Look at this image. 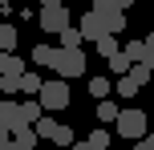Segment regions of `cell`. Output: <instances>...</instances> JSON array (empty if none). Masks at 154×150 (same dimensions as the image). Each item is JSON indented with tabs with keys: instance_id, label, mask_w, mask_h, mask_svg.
Returning <instances> with one entry per match:
<instances>
[{
	"instance_id": "cell-12",
	"label": "cell",
	"mask_w": 154,
	"mask_h": 150,
	"mask_svg": "<svg viewBox=\"0 0 154 150\" xmlns=\"http://www.w3.org/2000/svg\"><path fill=\"white\" fill-rule=\"evenodd\" d=\"M134 0H93V12H126Z\"/></svg>"
},
{
	"instance_id": "cell-25",
	"label": "cell",
	"mask_w": 154,
	"mask_h": 150,
	"mask_svg": "<svg viewBox=\"0 0 154 150\" xmlns=\"http://www.w3.org/2000/svg\"><path fill=\"white\" fill-rule=\"evenodd\" d=\"M57 146H73V130L61 126V134H57Z\"/></svg>"
},
{
	"instance_id": "cell-6",
	"label": "cell",
	"mask_w": 154,
	"mask_h": 150,
	"mask_svg": "<svg viewBox=\"0 0 154 150\" xmlns=\"http://www.w3.org/2000/svg\"><path fill=\"white\" fill-rule=\"evenodd\" d=\"M20 73H29L20 57L16 53H0V77H20Z\"/></svg>"
},
{
	"instance_id": "cell-30",
	"label": "cell",
	"mask_w": 154,
	"mask_h": 150,
	"mask_svg": "<svg viewBox=\"0 0 154 150\" xmlns=\"http://www.w3.org/2000/svg\"><path fill=\"white\" fill-rule=\"evenodd\" d=\"M8 4H12V0H0V8H8Z\"/></svg>"
},
{
	"instance_id": "cell-21",
	"label": "cell",
	"mask_w": 154,
	"mask_h": 150,
	"mask_svg": "<svg viewBox=\"0 0 154 150\" xmlns=\"http://www.w3.org/2000/svg\"><path fill=\"white\" fill-rule=\"evenodd\" d=\"M20 77H24V73H20ZM20 77H0V93H20Z\"/></svg>"
},
{
	"instance_id": "cell-26",
	"label": "cell",
	"mask_w": 154,
	"mask_h": 150,
	"mask_svg": "<svg viewBox=\"0 0 154 150\" xmlns=\"http://www.w3.org/2000/svg\"><path fill=\"white\" fill-rule=\"evenodd\" d=\"M0 150H12V130L0 126Z\"/></svg>"
},
{
	"instance_id": "cell-9",
	"label": "cell",
	"mask_w": 154,
	"mask_h": 150,
	"mask_svg": "<svg viewBox=\"0 0 154 150\" xmlns=\"http://www.w3.org/2000/svg\"><path fill=\"white\" fill-rule=\"evenodd\" d=\"M12 142L20 146V150H32V146H37V130H32V126H20V130H12Z\"/></svg>"
},
{
	"instance_id": "cell-20",
	"label": "cell",
	"mask_w": 154,
	"mask_h": 150,
	"mask_svg": "<svg viewBox=\"0 0 154 150\" xmlns=\"http://www.w3.org/2000/svg\"><path fill=\"white\" fill-rule=\"evenodd\" d=\"M53 53H57L53 45H37V49H32V61H37V65H49V61H53Z\"/></svg>"
},
{
	"instance_id": "cell-1",
	"label": "cell",
	"mask_w": 154,
	"mask_h": 150,
	"mask_svg": "<svg viewBox=\"0 0 154 150\" xmlns=\"http://www.w3.org/2000/svg\"><path fill=\"white\" fill-rule=\"evenodd\" d=\"M49 69H57V77H61V81L81 77V73H85V53H81V49H57L53 61H49Z\"/></svg>"
},
{
	"instance_id": "cell-22",
	"label": "cell",
	"mask_w": 154,
	"mask_h": 150,
	"mask_svg": "<svg viewBox=\"0 0 154 150\" xmlns=\"http://www.w3.org/2000/svg\"><path fill=\"white\" fill-rule=\"evenodd\" d=\"M138 81H130V77H118V93H122V97H134V93H138Z\"/></svg>"
},
{
	"instance_id": "cell-3",
	"label": "cell",
	"mask_w": 154,
	"mask_h": 150,
	"mask_svg": "<svg viewBox=\"0 0 154 150\" xmlns=\"http://www.w3.org/2000/svg\"><path fill=\"white\" fill-rule=\"evenodd\" d=\"M37 102H41V110H65V106H69V85H65L61 77H57V81H45L41 93H37Z\"/></svg>"
},
{
	"instance_id": "cell-17",
	"label": "cell",
	"mask_w": 154,
	"mask_h": 150,
	"mask_svg": "<svg viewBox=\"0 0 154 150\" xmlns=\"http://www.w3.org/2000/svg\"><path fill=\"white\" fill-rule=\"evenodd\" d=\"M93 45H97V53L106 57V61H109L114 53H122V49H118V37H101V41H93Z\"/></svg>"
},
{
	"instance_id": "cell-2",
	"label": "cell",
	"mask_w": 154,
	"mask_h": 150,
	"mask_svg": "<svg viewBox=\"0 0 154 150\" xmlns=\"http://www.w3.org/2000/svg\"><path fill=\"white\" fill-rule=\"evenodd\" d=\"M114 126H118V138L142 142V138H146V114H142V110H122Z\"/></svg>"
},
{
	"instance_id": "cell-14",
	"label": "cell",
	"mask_w": 154,
	"mask_h": 150,
	"mask_svg": "<svg viewBox=\"0 0 154 150\" xmlns=\"http://www.w3.org/2000/svg\"><path fill=\"white\" fill-rule=\"evenodd\" d=\"M12 49H16V29L0 24V53H12Z\"/></svg>"
},
{
	"instance_id": "cell-23",
	"label": "cell",
	"mask_w": 154,
	"mask_h": 150,
	"mask_svg": "<svg viewBox=\"0 0 154 150\" xmlns=\"http://www.w3.org/2000/svg\"><path fill=\"white\" fill-rule=\"evenodd\" d=\"M106 93H109V81L106 77H93L89 81V97H106Z\"/></svg>"
},
{
	"instance_id": "cell-19",
	"label": "cell",
	"mask_w": 154,
	"mask_h": 150,
	"mask_svg": "<svg viewBox=\"0 0 154 150\" xmlns=\"http://www.w3.org/2000/svg\"><path fill=\"white\" fill-rule=\"evenodd\" d=\"M118 114H122V110H118L114 102H97V118L101 122H118Z\"/></svg>"
},
{
	"instance_id": "cell-28",
	"label": "cell",
	"mask_w": 154,
	"mask_h": 150,
	"mask_svg": "<svg viewBox=\"0 0 154 150\" xmlns=\"http://www.w3.org/2000/svg\"><path fill=\"white\" fill-rule=\"evenodd\" d=\"M73 150H93V146H89V138H85V142H73Z\"/></svg>"
},
{
	"instance_id": "cell-15",
	"label": "cell",
	"mask_w": 154,
	"mask_h": 150,
	"mask_svg": "<svg viewBox=\"0 0 154 150\" xmlns=\"http://www.w3.org/2000/svg\"><path fill=\"white\" fill-rule=\"evenodd\" d=\"M109 69H114L118 77H126V73L134 69V61H130V57H126V53H114V57H109Z\"/></svg>"
},
{
	"instance_id": "cell-11",
	"label": "cell",
	"mask_w": 154,
	"mask_h": 150,
	"mask_svg": "<svg viewBox=\"0 0 154 150\" xmlns=\"http://www.w3.org/2000/svg\"><path fill=\"white\" fill-rule=\"evenodd\" d=\"M57 37H61V49H81V29H77V24H69V29H65V32H57Z\"/></svg>"
},
{
	"instance_id": "cell-4",
	"label": "cell",
	"mask_w": 154,
	"mask_h": 150,
	"mask_svg": "<svg viewBox=\"0 0 154 150\" xmlns=\"http://www.w3.org/2000/svg\"><path fill=\"white\" fill-rule=\"evenodd\" d=\"M37 20H41L45 32H65V29H69V8H65V4H49V8H41Z\"/></svg>"
},
{
	"instance_id": "cell-13",
	"label": "cell",
	"mask_w": 154,
	"mask_h": 150,
	"mask_svg": "<svg viewBox=\"0 0 154 150\" xmlns=\"http://www.w3.org/2000/svg\"><path fill=\"white\" fill-rule=\"evenodd\" d=\"M122 53L130 57L134 65H142V61H146V41H126V49H122Z\"/></svg>"
},
{
	"instance_id": "cell-31",
	"label": "cell",
	"mask_w": 154,
	"mask_h": 150,
	"mask_svg": "<svg viewBox=\"0 0 154 150\" xmlns=\"http://www.w3.org/2000/svg\"><path fill=\"white\" fill-rule=\"evenodd\" d=\"M12 150H20V146H16V142H12Z\"/></svg>"
},
{
	"instance_id": "cell-18",
	"label": "cell",
	"mask_w": 154,
	"mask_h": 150,
	"mask_svg": "<svg viewBox=\"0 0 154 150\" xmlns=\"http://www.w3.org/2000/svg\"><path fill=\"white\" fill-rule=\"evenodd\" d=\"M150 73H154V69H150L146 61H142V65H134V69L126 73V77H130V81H138V85H146V81H150Z\"/></svg>"
},
{
	"instance_id": "cell-24",
	"label": "cell",
	"mask_w": 154,
	"mask_h": 150,
	"mask_svg": "<svg viewBox=\"0 0 154 150\" xmlns=\"http://www.w3.org/2000/svg\"><path fill=\"white\" fill-rule=\"evenodd\" d=\"M89 146L93 150H106L109 146V130H93V134H89Z\"/></svg>"
},
{
	"instance_id": "cell-27",
	"label": "cell",
	"mask_w": 154,
	"mask_h": 150,
	"mask_svg": "<svg viewBox=\"0 0 154 150\" xmlns=\"http://www.w3.org/2000/svg\"><path fill=\"white\" fill-rule=\"evenodd\" d=\"M130 150H154V142H150V138H142V142H134Z\"/></svg>"
},
{
	"instance_id": "cell-5",
	"label": "cell",
	"mask_w": 154,
	"mask_h": 150,
	"mask_svg": "<svg viewBox=\"0 0 154 150\" xmlns=\"http://www.w3.org/2000/svg\"><path fill=\"white\" fill-rule=\"evenodd\" d=\"M77 29H81V37H85V41H101V37H109L106 16H101V12H93V8L81 16V24H77Z\"/></svg>"
},
{
	"instance_id": "cell-16",
	"label": "cell",
	"mask_w": 154,
	"mask_h": 150,
	"mask_svg": "<svg viewBox=\"0 0 154 150\" xmlns=\"http://www.w3.org/2000/svg\"><path fill=\"white\" fill-rule=\"evenodd\" d=\"M106 16V29H109V37H118V32L126 29V12H101Z\"/></svg>"
},
{
	"instance_id": "cell-29",
	"label": "cell",
	"mask_w": 154,
	"mask_h": 150,
	"mask_svg": "<svg viewBox=\"0 0 154 150\" xmlns=\"http://www.w3.org/2000/svg\"><path fill=\"white\" fill-rule=\"evenodd\" d=\"M49 4H61V0H41V8H49Z\"/></svg>"
},
{
	"instance_id": "cell-7",
	"label": "cell",
	"mask_w": 154,
	"mask_h": 150,
	"mask_svg": "<svg viewBox=\"0 0 154 150\" xmlns=\"http://www.w3.org/2000/svg\"><path fill=\"white\" fill-rule=\"evenodd\" d=\"M16 122H20V102H4V97H0V126L16 130Z\"/></svg>"
},
{
	"instance_id": "cell-8",
	"label": "cell",
	"mask_w": 154,
	"mask_h": 150,
	"mask_svg": "<svg viewBox=\"0 0 154 150\" xmlns=\"http://www.w3.org/2000/svg\"><path fill=\"white\" fill-rule=\"evenodd\" d=\"M32 130H37V138H49V142H57V134H61V122H53V118H41Z\"/></svg>"
},
{
	"instance_id": "cell-10",
	"label": "cell",
	"mask_w": 154,
	"mask_h": 150,
	"mask_svg": "<svg viewBox=\"0 0 154 150\" xmlns=\"http://www.w3.org/2000/svg\"><path fill=\"white\" fill-rule=\"evenodd\" d=\"M41 85H45V81H41V77H37L32 69H29V73L20 77V93H24V97H37V93H41Z\"/></svg>"
}]
</instances>
